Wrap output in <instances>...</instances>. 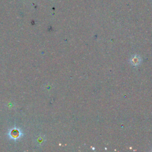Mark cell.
Returning a JSON list of instances; mask_svg holds the SVG:
<instances>
[{"mask_svg":"<svg viewBox=\"0 0 152 152\" xmlns=\"http://www.w3.org/2000/svg\"><path fill=\"white\" fill-rule=\"evenodd\" d=\"M8 136L11 139L15 141L17 139H20L23 136V133L20 129L14 128L10 131L8 133Z\"/></svg>","mask_w":152,"mask_h":152,"instance_id":"obj_1","label":"cell"}]
</instances>
